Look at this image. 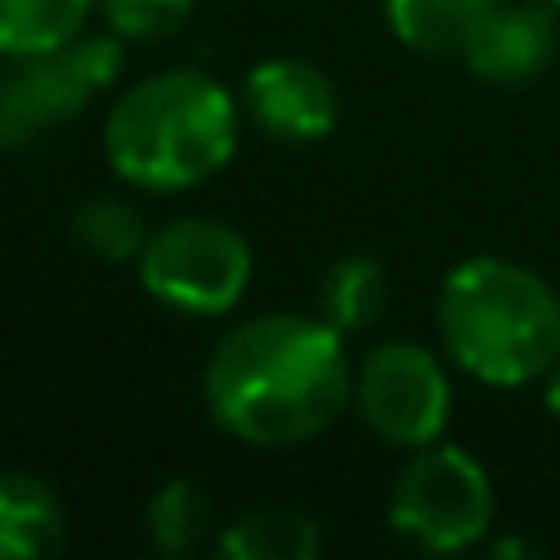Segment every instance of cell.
<instances>
[{
  "mask_svg": "<svg viewBox=\"0 0 560 560\" xmlns=\"http://www.w3.org/2000/svg\"><path fill=\"white\" fill-rule=\"evenodd\" d=\"M148 546L167 560H187L202 546H217V512L212 497L197 477H167L143 506Z\"/></svg>",
  "mask_w": 560,
  "mask_h": 560,
  "instance_id": "4fadbf2b",
  "label": "cell"
},
{
  "mask_svg": "<svg viewBox=\"0 0 560 560\" xmlns=\"http://www.w3.org/2000/svg\"><path fill=\"white\" fill-rule=\"evenodd\" d=\"M69 236H74V246L84 256H94V261L133 266L138 256H143L153 226H148L143 207H138L133 197L94 192V197H84V202L69 212Z\"/></svg>",
  "mask_w": 560,
  "mask_h": 560,
  "instance_id": "9a60e30c",
  "label": "cell"
},
{
  "mask_svg": "<svg viewBox=\"0 0 560 560\" xmlns=\"http://www.w3.org/2000/svg\"><path fill=\"white\" fill-rule=\"evenodd\" d=\"M242 114L266 138L290 148L325 143L339 124V89L319 65L300 55H271L246 69L242 79Z\"/></svg>",
  "mask_w": 560,
  "mask_h": 560,
  "instance_id": "ba28073f",
  "label": "cell"
},
{
  "mask_svg": "<svg viewBox=\"0 0 560 560\" xmlns=\"http://www.w3.org/2000/svg\"><path fill=\"white\" fill-rule=\"evenodd\" d=\"M487 556H497V560H522V556H541V546L526 541V536H502V541H487Z\"/></svg>",
  "mask_w": 560,
  "mask_h": 560,
  "instance_id": "ac0fdd59",
  "label": "cell"
},
{
  "mask_svg": "<svg viewBox=\"0 0 560 560\" xmlns=\"http://www.w3.org/2000/svg\"><path fill=\"white\" fill-rule=\"evenodd\" d=\"M133 271L143 295L163 310L222 319L252 290L256 256L252 242L217 217H173V222L153 226Z\"/></svg>",
  "mask_w": 560,
  "mask_h": 560,
  "instance_id": "8992f818",
  "label": "cell"
},
{
  "mask_svg": "<svg viewBox=\"0 0 560 560\" xmlns=\"http://www.w3.org/2000/svg\"><path fill=\"white\" fill-rule=\"evenodd\" d=\"M354 413L378 443L398 453H418L428 443H443L453 423V374L447 354L413 339L374 345L354 364Z\"/></svg>",
  "mask_w": 560,
  "mask_h": 560,
  "instance_id": "52a82bcc",
  "label": "cell"
},
{
  "mask_svg": "<svg viewBox=\"0 0 560 560\" xmlns=\"http://www.w3.org/2000/svg\"><path fill=\"white\" fill-rule=\"evenodd\" d=\"M438 339L487 388L541 384L560 359V295L522 261L467 256L438 285Z\"/></svg>",
  "mask_w": 560,
  "mask_h": 560,
  "instance_id": "3957f363",
  "label": "cell"
},
{
  "mask_svg": "<svg viewBox=\"0 0 560 560\" xmlns=\"http://www.w3.org/2000/svg\"><path fill=\"white\" fill-rule=\"evenodd\" d=\"M98 0H0V59H25L84 35Z\"/></svg>",
  "mask_w": 560,
  "mask_h": 560,
  "instance_id": "2e32d148",
  "label": "cell"
},
{
  "mask_svg": "<svg viewBox=\"0 0 560 560\" xmlns=\"http://www.w3.org/2000/svg\"><path fill=\"white\" fill-rule=\"evenodd\" d=\"M560 55V20L556 5L546 0H516V5H497L482 25L472 30V39L463 45V69L482 84L497 89H522L532 79H541Z\"/></svg>",
  "mask_w": 560,
  "mask_h": 560,
  "instance_id": "9c48e42d",
  "label": "cell"
},
{
  "mask_svg": "<svg viewBox=\"0 0 560 560\" xmlns=\"http://www.w3.org/2000/svg\"><path fill=\"white\" fill-rule=\"evenodd\" d=\"M217 556L226 560H319L325 526L300 506H252L217 532Z\"/></svg>",
  "mask_w": 560,
  "mask_h": 560,
  "instance_id": "8fae6325",
  "label": "cell"
},
{
  "mask_svg": "<svg viewBox=\"0 0 560 560\" xmlns=\"http://www.w3.org/2000/svg\"><path fill=\"white\" fill-rule=\"evenodd\" d=\"M502 0H384V20L394 39L413 55L457 59L472 30L482 25Z\"/></svg>",
  "mask_w": 560,
  "mask_h": 560,
  "instance_id": "7c38bea8",
  "label": "cell"
},
{
  "mask_svg": "<svg viewBox=\"0 0 560 560\" xmlns=\"http://www.w3.org/2000/svg\"><path fill=\"white\" fill-rule=\"evenodd\" d=\"M497 516L492 472L457 443H428L408 453L388 487V526L398 541L428 556H457L487 541Z\"/></svg>",
  "mask_w": 560,
  "mask_h": 560,
  "instance_id": "5b68a950",
  "label": "cell"
},
{
  "mask_svg": "<svg viewBox=\"0 0 560 560\" xmlns=\"http://www.w3.org/2000/svg\"><path fill=\"white\" fill-rule=\"evenodd\" d=\"M69 541V506L45 477L0 472V560H45Z\"/></svg>",
  "mask_w": 560,
  "mask_h": 560,
  "instance_id": "30bf717a",
  "label": "cell"
},
{
  "mask_svg": "<svg viewBox=\"0 0 560 560\" xmlns=\"http://www.w3.org/2000/svg\"><path fill=\"white\" fill-rule=\"evenodd\" d=\"M546 5H556V10H560V0H546Z\"/></svg>",
  "mask_w": 560,
  "mask_h": 560,
  "instance_id": "ffe728a7",
  "label": "cell"
},
{
  "mask_svg": "<svg viewBox=\"0 0 560 560\" xmlns=\"http://www.w3.org/2000/svg\"><path fill=\"white\" fill-rule=\"evenodd\" d=\"M192 5L197 0H98V15L124 45H163L192 20Z\"/></svg>",
  "mask_w": 560,
  "mask_h": 560,
  "instance_id": "e0dca14e",
  "label": "cell"
},
{
  "mask_svg": "<svg viewBox=\"0 0 560 560\" xmlns=\"http://www.w3.org/2000/svg\"><path fill=\"white\" fill-rule=\"evenodd\" d=\"M98 143L114 177L133 192H192L232 167L242 98L207 69H158L108 104Z\"/></svg>",
  "mask_w": 560,
  "mask_h": 560,
  "instance_id": "7a4b0ae2",
  "label": "cell"
},
{
  "mask_svg": "<svg viewBox=\"0 0 560 560\" xmlns=\"http://www.w3.org/2000/svg\"><path fill=\"white\" fill-rule=\"evenodd\" d=\"M384 310H388V271L374 256H364V252L339 256V261L319 276L315 315H325L345 339L374 329L378 319H384Z\"/></svg>",
  "mask_w": 560,
  "mask_h": 560,
  "instance_id": "5bb4252c",
  "label": "cell"
},
{
  "mask_svg": "<svg viewBox=\"0 0 560 560\" xmlns=\"http://www.w3.org/2000/svg\"><path fill=\"white\" fill-rule=\"evenodd\" d=\"M128 45L114 30L98 35H74L69 45L45 49V55L5 59L0 74V153H20V148L45 143L49 133L79 118L98 94L124 79Z\"/></svg>",
  "mask_w": 560,
  "mask_h": 560,
  "instance_id": "277c9868",
  "label": "cell"
},
{
  "mask_svg": "<svg viewBox=\"0 0 560 560\" xmlns=\"http://www.w3.org/2000/svg\"><path fill=\"white\" fill-rule=\"evenodd\" d=\"M202 404L242 447L315 443L354 404L345 335L325 315L271 310L232 325L202 364Z\"/></svg>",
  "mask_w": 560,
  "mask_h": 560,
  "instance_id": "6da1fadb",
  "label": "cell"
},
{
  "mask_svg": "<svg viewBox=\"0 0 560 560\" xmlns=\"http://www.w3.org/2000/svg\"><path fill=\"white\" fill-rule=\"evenodd\" d=\"M541 398H546V413L560 418V359L541 374Z\"/></svg>",
  "mask_w": 560,
  "mask_h": 560,
  "instance_id": "d6986e66",
  "label": "cell"
}]
</instances>
